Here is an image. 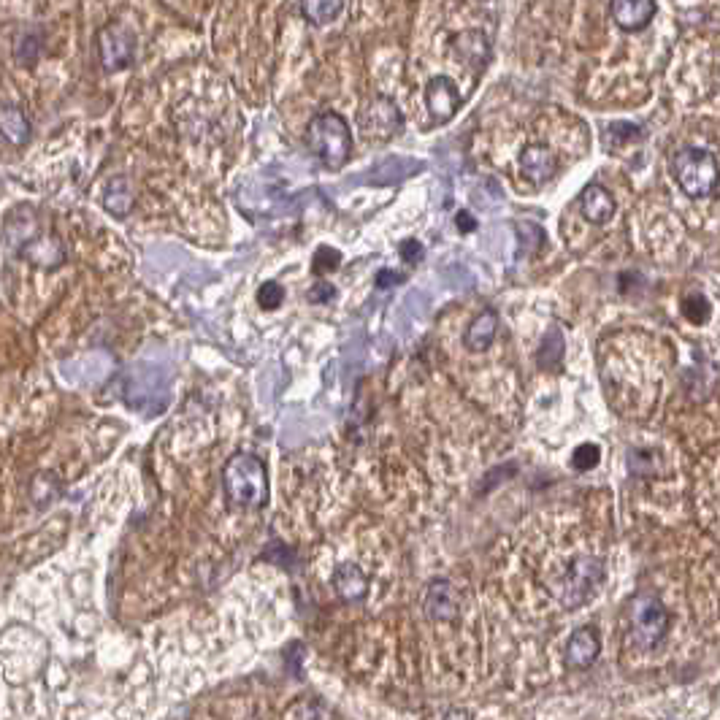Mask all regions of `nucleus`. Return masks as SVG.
Instances as JSON below:
<instances>
[{"label": "nucleus", "mask_w": 720, "mask_h": 720, "mask_svg": "<svg viewBox=\"0 0 720 720\" xmlns=\"http://www.w3.org/2000/svg\"><path fill=\"white\" fill-rule=\"evenodd\" d=\"M6 239L22 258L38 268H57L65 263V244L55 233L41 231L33 214H11Z\"/></svg>", "instance_id": "nucleus-1"}, {"label": "nucleus", "mask_w": 720, "mask_h": 720, "mask_svg": "<svg viewBox=\"0 0 720 720\" xmlns=\"http://www.w3.org/2000/svg\"><path fill=\"white\" fill-rule=\"evenodd\" d=\"M225 496L241 509H260L268 501V474L258 455L236 453L222 471Z\"/></svg>", "instance_id": "nucleus-2"}, {"label": "nucleus", "mask_w": 720, "mask_h": 720, "mask_svg": "<svg viewBox=\"0 0 720 720\" xmlns=\"http://www.w3.org/2000/svg\"><path fill=\"white\" fill-rule=\"evenodd\" d=\"M306 144L312 155L323 163L328 171H342L352 155V130L350 122L336 111H323L309 122L306 128Z\"/></svg>", "instance_id": "nucleus-3"}, {"label": "nucleus", "mask_w": 720, "mask_h": 720, "mask_svg": "<svg viewBox=\"0 0 720 720\" xmlns=\"http://www.w3.org/2000/svg\"><path fill=\"white\" fill-rule=\"evenodd\" d=\"M674 179L688 198H710L720 185V163L718 157L699 147H685L674 157Z\"/></svg>", "instance_id": "nucleus-4"}, {"label": "nucleus", "mask_w": 720, "mask_h": 720, "mask_svg": "<svg viewBox=\"0 0 720 720\" xmlns=\"http://www.w3.org/2000/svg\"><path fill=\"white\" fill-rule=\"evenodd\" d=\"M628 620H631V642L639 650H653L656 645H661V639L669 631V610L653 593H637L631 599Z\"/></svg>", "instance_id": "nucleus-5"}, {"label": "nucleus", "mask_w": 720, "mask_h": 720, "mask_svg": "<svg viewBox=\"0 0 720 720\" xmlns=\"http://www.w3.org/2000/svg\"><path fill=\"white\" fill-rule=\"evenodd\" d=\"M98 52L103 71L117 74L136 60V33L125 22H111L98 33Z\"/></svg>", "instance_id": "nucleus-6"}, {"label": "nucleus", "mask_w": 720, "mask_h": 720, "mask_svg": "<svg viewBox=\"0 0 720 720\" xmlns=\"http://www.w3.org/2000/svg\"><path fill=\"white\" fill-rule=\"evenodd\" d=\"M360 125H363L366 136H371V139L388 141L404 130V114H401V109H398L393 98H388V95H374V98L363 106V111H360Z\"/></svg>", "instance_id": "nucleus-7"}, {"label": "nucleus", "mask_w": 720, "mask_h": 720, "mask_svg": "<svg viewBox=\"0 0 720 720\" xmlns=\"http://www.w3.org/2000/svg\"><path fill=\"white\" fill-rule=\"evenodd\" d=\"M425 106L436 125H447L455 120V114L461 109V93L450 76H434L425 84Z\"/></svg>", "instance_id": "nucleus-8"}, {"label": "nucleus", "mask_w": 720, "mask_h": 720, "mask_svg": "<svg viewBox=\"0 0 720 720\" xmlns=\"http://www.w3.org/2000/svg\"><path fill=\"white\" fill-rule=\"evenodd\" d=\"M601 580V564L591 555H580L574 558L572 569L566 574L564 585V607H580L582 601L588 599L593 585Z\"/></svg>", "instance_id": "nucleus-9"}, {"label": "nucleus", "mask_w": 720, "mask_h": 720, "mask_svg": "<svg viewBox=\"0 0 720 720\" xmlns=\"http://www.w3.org/2000/svg\"><path fill=\"white\" fill-rule=\"evenodd\" d=\"M520 171L536 187L547 185L558 174V155L545 144H528L520 152Z\"/></svg>", "instance_id": "nucleus-10"}, {"label": "nucleus", "mask_w": 720, "mask_h": 720, "mask_svg": "<svg viewBox=\"0 0 720 720\" xmlns=\"http://www.w3.org/2000/svg\"><path fill=\"white\" fill-rule=\"evenodd\" d=\"M656 11L658 0H612V19L623 33H639L650 28Z\"/></svg>", "instance_id": "nucleus-11"}, {"label": "nucleus", "mask_w": 720, "mask_h": 720, "mask_svg": "<svg viewBox=\"0 0 720 720\" xmlns=\"http://www.w3.org/2000/svg\"><path fill=\"white\" fill-rule=\"evenodd\" d=\"M423 610L431 620H453L461 612V596L450 580H434L428 585Z\"/></svg>", "instance_id": "nucleus-12"}, {"label": "nucleus", "mask_w": 720, "mask_h": 720, "mask_svg": "<svg viewBox=\"0 0 720 720\" xmlns=\"http://www.w3.org/2000/svg\"><path fill=\"white\" fill-rule=\"evenodd\" d=\"M580 212L591 225H607V222H612L615 212H618L615 195L604 185H599V182H591L580 193Z\"/></svg>", "instance_id": "nucleus-13"}, {"label": "nucleus", "mask_w": 720, "mask_h": 720, "mask_svg": "<svg viewBox=\"0 0 720 720\" xmlns=\"http://www.w3.org/2000/svg\"><path fill=\"white\" fill-rule=\"evenodd\" d=\"M453 52L474 71H485L490 60V41L482 30H463L453 38Z\"/></svg>", "instance_id": "nucleus-14"}, {"label": "nucleus", "mask_w": 720, "mask_h": 720, "mask_svg": "<svg viewBox=\"0 0 720 720\" xmlns=\"http://www.w3.org/2000/svg\"><path fill=\"white\" fill-rule=\"evenodd\" d=\"M601 642L593 628H577L566 645V666L569 669H588L599 658Z\"/></svg>", "instance_id": "nucleus-15"}, {"label": "nucleus", "mask_w": 720, "mask_h": 720, "mask_svg": "<svg viewBox=\"0 0 720 720\" xmlns=\"http://www.w3.org/2000/svg\"><path fill=\"white\" fill-rule=\"evenodd\" d=\"M499 333V312L496 309H482L469 323L463 333V344L469 352H485Z\"/></svg>", "instance_id": "nucleus-16"}, {"label": "nucleus", "mask_w": 720, "mask_h": 720, "mask_svg": "<svg viewBox=\"0 0 720 720\" xmlns=\"http://www.w3.org/2000/svg\"><path fill=\"white\" fill-rule=\"evenodd\" d=\"M0 136L9 141L11 147H25L30 136H33L28 114L19 106H14V103H3L0 106Z\"/></svg>", "instance_id": "nucleus-17"}, {"label": "nucleus", "mask_w": 720, "mask_h": 720, "mask_svg": "<svg viewBox=\"0 0 720 720\" xmlns=\"http://www.w3.org/2000/svg\"><path fill=\"white\" fill-rule=\"evenodd\" d=\"M333 591L339 593L344 601H360L366 599L369 593V577L363 574V569H358L355 564H342L336 572H333Z\"/></svg>", "instance_id": "nucleus-18"}, {"label": "nucleus", "mask_w": 720, "mask_h": 720, "mask_svg": "<svg viewBox=\"0 0 720 720\" xmlns=\"http://www.w3.org/2000/svg\"><path fill=\"white\" fill-rule=\"evenodd\" d=\"M133 204H136V193H133V185L125 176H114L106 182V190H103L106 212L114 214V217H125V214H130Z\"/></svg>", "instance_id": "nucleus-19"}, {"label": "nucleus", "mask_w": 720, "mask_h": 720, "mask_svg": "<svg viewBox=\"0 0 720 720\" xmlns=\"http://www.w3.org/2000/svg\"><path fill=\"white\" fill-rule=\"evenodd\" d=\"M344 9V0H301V11L312 25H328L339 19Z\"/></svg>", "instance_id": "nucleus-20"}, {"label": "nucleus", "mask_w": 720, "mask_h": 720, "mask_svg": "<svg viewBox=\"0 0 720 720\" xmlns=\"http://www.w3.org/2000/svg\"><path fill=\"white\" fill-rule=\"evenodd\" d=\"M561 360H564V333L558 328H550L545 342H542V350H539V366L542 369H558Z\"/></svg>", "instance_id": "nucleus-21"}, {"label": "nucleus", "mask_w": 720, "mask_h": 720, "mask_svg": "<svg viewBox=\"0 0 720 720\" xmlns=\"http://www.w3.org/2000/svg\"><path fill=\"white\" fill-rule=\"evenodd\" d=\"M683 312L685 317L696 325H704L710 320V304H707V298L704 296H688L683 301Z\"/></svg>", "instance_id": "nucleus-22"}, {"label": "nucleus", "mask_w": 720, "mask_h": 720, "mask_svg": "<svg viewBox=\"0 0 720 720\" xmlns=\"http://www.w3.org/2000/svg\"><path fill=\"white\" fill-rule=\"evenodd\" d=\"M282 298H285V290H282L279 282H266V285H260L258 304L263 306V309H268V312H271V309H279Z\"/></svg>", "instance_id": "nucleus-23"}, {"label": "nucleus", "mask_w": 720, "mask_h": 720, "mask_svg": "<svg viewBox=\"0 0 720 720\" xmlns=\"http://www.w3.org/2000/svg\"><path fill=\"white\" fill-rule=\"evenodd\" d=\"M599 444H580L577 450H574L572 461H574V469H593L596 463H599Z\"/></svg>", "instance_id": "nucleus-24"}, {"label": "nucleus", "mask_w": 720, "mask_h": 720, "mask_svg": "<svg viewBox=\"0 0 720 720\" xmlns=\"http://www.w3.org/2000/svg\"><path fill=\"white\" fill-rule=\"evenodd\" d=\"M342 263V255L339 250H331V247H320L317 255H314V274H328L333 268H339Z\"/></svg>", "instance_id": "nucleus-25"}, {"label": "nucleus", "mask_w": 720, "mask_h": 720, "mask_svg": "<svg viewBox=\"0 0 720 720\" xmlns=\"http://www.w3.org/2000/svg\"><path fill=\"white\" fill-rule=\"evenodd\" d=\"M38 52H41V44H38L36 38H22L17 44V60L25 65H33L36 63Z\"/></svg>", "instance_id": "nucleus-26"}, {"label": "nucleus", "mask_w": 720, "mask_h": 720, "mask_svg": "<svg viewBox=\"0 0 720 720\" xmlns=\"http://www.w3.org/2000/svg\"><path fill=\"white\" fill-rule=\"evenodd\" d=\"M398 252H401V258L407 260L409 266H417L420 260H423V244L417 239H407L398 244Z\"/></svg>", "instance_id": "nucleus-27"}, {"label": "nucleus", "mask_w": 720, "mask_h": 720, "mask_svg": "<svg viewBox=\"0 0 720 720\" xmlns=\"http://www.w3.org/2000/svg\"><path fill=\"white\" fill-rule=\"evenodd\" d=\"M333 296H336V287H333L331 282H325V279H320V282L309 290V301H312V304H325V301H331Z\"/></svg>", "instance_id": "nucleus-28"}, {"label": "nucleus", "mask_w": 720, "mask_h": 720, "mask_svg": "<svg viewBox=\"0 0 720 720\" xmlns=\"http://www.w3.org/2000/svg\"><path fill=\"white\" fill-rule=\"evenodd\" d=\"M455 228H458L461 233L477 231V220H474L469 212H458L455 214Z\"/></svg>", "instance_id": "nucleus-29"}, {"label": "nucleus", "mask_w": 720, "mask_h": 720, "mask_svg": "<svg viewBox=\"0 0 720 720\" xmlns=\"http://www.w3.org/2000/svg\"><path fill=\"white\" fill-rule=\"evenodd\" d=\"M401 282H404V277L396 274V271H388V268H382L377 274V287H393V285H401Z\"/></svg>", "instance_id": "nucleus-30"}, {"label": "nucleus", "mask_w": 720, "mask_h": 720, "mask_svg": "<svg viewBox=\"0 0 720 720\" xmlns=\"http://www.w3.org/2000/svg\"><path fill=\"white\" fill-rule=\"evenodd\" d=\"M444 720H471V715L463 710H450L447 715H444Z\"/></svg>", "instance_id": "nucleus-31"}]
</instances>
